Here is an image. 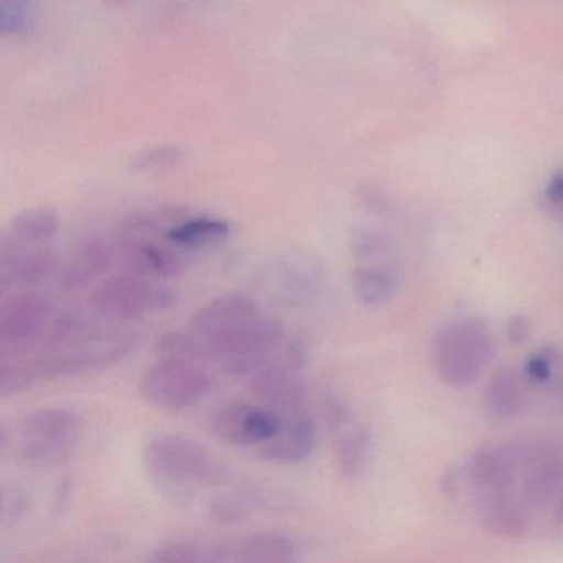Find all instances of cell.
<instances>
[{
	"label": "cell",
	"instance_id": "4dcf8cb0",
	"mask_svg": "<svg viewBox=\"0 0 563 563\" xmlns=\"http://www.w3.org/2000/svg\"><path fill=\"white\" fill-rule=\"evenodd\" d=\"M555 361L556 352H553V349L540 351L539 354L532 355L527 361L526 368H523V377L536 385L549 384L550 378H552Z\"/></svg>",
	"mask_w": 563,
	"mask_h": 563
},
{
	"label": "cell",
	"instance_id": "e575fe53",
	"mask_svg": "<svg viewBox=\"0 0 563 563\" xmlns=\"http://www.w3.org/2000/svg\"><path fill=\"white\" fill-rule=\"evenodd\" d=\"M358 202L367 212L374 213V216H384L390 210L387 197L375 187H364L358 194Z\"/></svg>",
	"mask_w": 563,
	"mask_h": 563
},
{
	"label": "cell",
	"instance_id": "484cf974",
	"mask_svg": "<svg viewBox=\"0 0 563 563\" xmlns=\"http://www.w3.org/2000/svg\"><path fill=\"white\" fill-rule=\"evenodd\" d=\"M230 232L232 229L225 220L213 219V217H194V219L183 220V222L170 227L167 230V239L174 245L196 249V246L222 243L223 240L229 239Z\"/></svg>",
	"mask_w": 563,
	"mask_h": 563
},
{
	"label": "cell",
	"instance_id": "f546056e",
	"mask_svg": "<svg viewBox=\"0 0 563 563\" xmlns=\"http://www.w3.org/2000/svg\"><path fill=\"white\" fill-rule=\"evenodd\" d=\"M183 157V151L177 146H157L141 151L131 159L134 170H156L174 166Z\"/></svg>",
	"mask_w": 563,
	"mask_h": 563
},
{
	"label": "cell",
	"instance_id": "cb8c5ba5",
	"mask_svg": "<svg viewBox=\"0 0 563 563\" xmlns=\"http://www.w3.org/2000/svg\"><path fill=\"white\" fill-rule=\"evenodd\" d=\"M559 483V464L549 454L530 457L523 471L520 496L529 507H542L552 499Z\"/></svg>",
	"mask_w": 563,
	"mask_h": 563
},
{
	"label": "cell",
	"instance_id": "ffe728a7",
	"mask_svg": "<svg viewBox=\"0 0 563 563\" xmlns=\"http://www.w3.org/2000/svg\"><path fill=\"white\" fill-rule=\"evenodd\" d=\"M351 286L361 305L378 308L397 292V269L390 263H361L352 269Z\"/></svg>",
	"mask_w": 563,
	"mask_h": 563
},
{
	"label": "cell",
	"instance_id": "44dd1931",
	"mask_svg": "<svg viewBox=\"0 0 563 563\" xmlns=\"http://www.w3.org/2000/svg\"><path fill=\"white\" fill-rule=\"evenodd\" d=\"M519 374L503 368L493 375L486 388V408L497 420H514L527 407V388Z\"/></svg>",
	"mask_w": 563,
	"mask_h": 563
},
{
	"label": "cell",
	"instance_id": "d6986e66",
	"mask_svg": "<svg viewBox=\"0 0 563 563\" xmlns=\"http://www.w3.org/2000/svg\"><path fill=\"white\" fill-rule=\"evenodd\" d=\"M479 516L493 536L517 539L526 533V510L507 493L479 494Z\"/></svg>",
	"mask_w": 563,
	"mask_h": 563
},
{
	"label": "cell",
	"instance_id": "52a82bcc",
	"mask_svg": "<svg viewBox=\"0 0 563 563\" xmlns=\"http://www.w3.org/2000/svg\"><path fill=\"white\" fill-rule=\"evenodd\" d=\"M283 338L285 324L279 319L262 314L197 335L203 357L219 358L220 362L260 357L273 351Z\"/></svg>",
	"mask_w": 563,
	"mask_h": 563
},
{
	"label": "cell",
	"instance_id": "1f68e13d",
	"mask_svg": "<svg viewBox=\"0 0 563 563\" xmlns=\"http://www.w3.org/2000/svg\"><path fill=\"white\" fill-rule=\"evenodd\" d=\"M32 500L29 494L19 487H11L4 489V497H2V520L8 523H15L24 519L31 510Z\"/></svg>",
	"mask_w": 563,
	"mask_h": 563
},
{
	"label": "cell",
	"instance_id": "3957f363",
	"mask_svg": "<svg viewBox=\"0 0 563 563\" xmlns=\"http://www.w3.org/2000/svg\"><path fill=\"white\" fill-rule=\"evenodd\" d=\"M19 456L29 466L54 467L74 454L84 417L70 408L45 407L19 423Z\"/></svg>",
	"mask_w": 563,
	"mask_h": 563
},
{
	"label": "cell",
	"instance_id": "9a60e30c",
	"mask_svg": "<svg viewBox=\"0 0 563 563\" xmlns=\"http://www.w3.org/2000/svg\"><path fill=\"white\" fill-rule=\"evenodd\" d=\"M114 263V250L101 239H90L81 243L68 262L58 272V283L67 291L91 285L110 272Z\"/></svg>",
	"mask_w": 563,
	"mask_h": 563
},
{
	"label": "cell",
	"instance_id": "83f0119b",
	"mask_svg": "<svg viewBox=\"0 0 563 563\" xmlns=\"http://www.w3.org/2000/svg\"><path fill=\"white\" fill-rule=\"evenodd\" d=\"M260 497L249 493L220 494L210 500V519L219 523L243 522L249 519L253 507L258 506Z\"/></svg>",
	"mask_w": 563,
	"mask_h": 563
},
{
	"label": "cell",
	"instance_id": "277c9868",
	"mask_svg": "<svg viewBox=\"0 0 563 563\" xmlns=\"http://www.w3.org/2000/svg\"><path fill=\"white\" fill-rule=\"evenodd\" d=\"M136 344V335L98 331L78 344L47 349V354L25 361V364L37 384L44 378L74 377L113 367L123 362Z\"/></svg>",
	"mask_w": 563,
	"mask_h": 563
},
{
	"label": "cell",
	"instance_id": "ac0fdd59",
	"mask_svg": "<svg viewBox=\"0 0 563 563\" xmlns=\"http://www.w3.org/2000/svg\"><path fill=\"white\" fill-rule=\"evenodd\" d=\"M233 562L286 563L298 559V545L291 537L275 530H260L232 543Z\"/></svg>",
	"mask_w": 563,
	"mask_h": 563
},
{
	"label": "cell",
	"instance_id": "30bf717a",
	"mask_svg": "<svg viewBox=\"0 0 563 563\" xmlns=\"http://www.w3.org/2000/svg\"><path fill=\"white\" fill-rule=\"evenodd\" d=\"M55 308L38 292H18L0 306V342L5 349H22L38 341L54 318Z\"/></svg>",
	"mask_w": 563,
	"mask_h": 563
},
{
	"label": "cell",
	"instance_id": "5bb4252c",
	"mask_svg": "<svg viewBox=\"0 0 563 563\" xmlns=\"http://www.w3.org/2000/svg\"><path fill=\"white\" fill-rule=\"evenodd\" d=\"M516 457L503 450L484 448L476 451L463 467L467 484L479 494L507 493L516 481Z\"/></svg>",
	"mask_w": 563,
	"mask_h": 563
},
{
	"label": "cell",
	"instance_id": "836d02e7",
	"mask_svg": "<svg viewBox=\"0 0 563 563\" xmlns=\"http://www.w3.org/2000/svg\"><path fill=\"white\" fill-rule=\"evenodd\" d=\"M25 9L27 0H2V31L12 34L24 31L29 18Z\"/></svg>",
	"mask_w": 563,
	"mask_h": 563
},
{
	"label": "cell",
	"instance_id": "8fae6325",
	"mask_svg": "<svg viewBox=\"0 0 563 563\" xmlns=\"http://www.w3.org/2000/svg\"><path fill=\"white\" fill-rule=\"evenodd\" d=\"M60 272V258L45 245H25L11 236L0 239V286H35Z\"/></svg>",
	"mask_w": 563,
	"mask_h": 563
},
{
	"label": "cell",
	"instance_id": "ba28073f",
	"mask_svg": "<svg viewBox=\"0 0 563 563\" xmlns=\"http://www.w3.org/2000/svg\"><path fill=\"white\" fill-rule=\"evenodd\" d=\"M301 364L302 351L299 345H286L279 357L272 351L266 361L246 377V387L250 394L273 410L298 407L305 397V384L299 375Z\"/></svg>",
	"mask_w": 563,
	"mask_h": 563
},
{
	"label": "cell",
	"instance_id": "d4e9b609",
	"mask_svg": "<svg viewBox=\"0 0 563 563\" xmlns=\"http://www.w3.org/2000/svg\"><path fill=\"white\" fill-rule=\"evenodd\" d=\"M60 217L52 209H32L12 220L5 235L25 245H47L60 232Z\"/></svg>",
	"mask_w": 563,
	"mask_h": 563
},
{
	"label": "cell",
	"instance_id": "2e32d148",
	"mask_svg": "<svg viewBox=\"0 0 563 563\" xmlns=\"http://www.w3.org/2000/svg\"><path fill=\"white\" fill-rule=\"evenodd\" d=\"M128 272L146 279H169L186 269L183 255L153 242H131L121 252Z\"/></svg>",
	"mask_w": 563,
	"mask_h": 563
},
{
	"label": "cell",
	"instance_id": "7c38bea8",
	"mask_svg": "<svg viewBox=\"0 0 563 563\" xmlns=\"http://www.w3.org/2000/svg\"><path fill=\"white\" fill-rule=\"evenodd\" d=\"M328 421L334 433V456L339 473L345 479H357L364 474L371 456V433L339 401L328 405Z\"/></svg>",
	"mask_w": 563,
	"mask_h": 563
},
{
	"label": "cell",
	"instance_id": "9c48e42d",
	"mask_svg": "<svg viewBox=\"0 0 563 563\" xmlns=\"http://www.w3.org/2000/svg\"><path fill=\"white\" fill-rule=\"evenodd\" d=\"M285 417L269 407L227 404L216 411L212 431L217 440L229 446H252L272 440L282 430Z\"/></svg>",
	"mask_w": 563,
	"mask_h": 563
},
{
	"label": "cell",
	"instance_id": "7402d4cb",
	"mask_svg": "<svg viewBox=\"0 0 563 563\" xmlns=\"http://www.w3.org/2000/svg\"><path fill=\"white\" fill-rule=\"evenodd\" d=\"M278 283L273 288L285 295L289 301L305 302L322 288L321 269L311 263L309 258H285L278 263V268L273 272Z\"/></svg>",
	"mask_w": 563,
	"mask_h": 563
},
{
	"label": "cell",
	"instance_id": "6da1fadb",
	"mask_svg": "<svg viewBox=\"0 0 563 563\" xmlns=\"http://www.w3.org/2000/svg\"><path fill=\"white\" fill-rule=\"evenodd\" d=\"M144 466L156 483L174 489L222 486L230 471L202 444L180 434H159L144 448Z\"/></svg>",
	"mask_w": 563,
	"mask_h": 563
},
{
	"label": "cell",
	"instance_id": "4316f807",
	"mask_svg": "<svg viewBox=\"0 0 563 563\" xmlns=\"http://www.w3.org/2000/svg\"><path fill=\"white\" fill-rule=\"evenodd\" d=\"M351 250L361 263H390L395 245L387 233L371 227H357L351 233Z\"/></svg>",
	"mask_w": 563,
	"mask_h": 563
},
{
	"label": "cell",
	"instance_id": "8d00e7d4",
	"mask_svg": "<svg viewBox=\"0 0 563 563\" xmlns=\"http://www.w3.org/2000/svg\"><path fill=\"white\" fill-rule=\"evenodd\" d=\"M113 2H118V4H120V2H124V0H113Z\"/></svg>",
	"mask_w": 563,
	"mask_h": 563
},
{
	"label": "cell",
	"instance_id": "e0dca14e",
	"mask_svg": "<svg viewBox=\"0 0 563 563\" xmlns=\"http://www.w3.org/2000/svg\"><path fill=\"white\" fill-rule=\"evenodd\" d=\"M260 314V306L252 296L243 292H229L207 302L194 312L190 331L197 335L209 334L217 329L235 324L243 319Z\"/></svg>",
	"mask_w": 563,
	"mask_h": 563
},
{
	"label": "cell",
	"instance_id": "d6a6232c",
	"mask_svg": "<svg viewBox=\"0 0 563 563\" xmlns=\"http://www.w3.org/2000/svg\"><path fill=\"white\" fill-rule=\"evenodd\" d=\"M542 207L552 219L563 222V169L556 170L547 180L542 194Z\"/></svg>",
	"mask_w": 563,
	"mask_h": 563
},
{
	"label": "cell",
	"instance_id": "d590c367",
	"mask_svg": "<svg viewBox=\"0 0 563 563\" xmlns=\"http://www.w3.org/2000/svg\"><path fill=\"white\" fill-rule=\"evenodd\" d=\"M507 338L512 344L519 345L529 341L530 321L526 316H514L507 324Z\"/></svg>",
	"mask_w": 563,
	"mask_h": 563
},
{
	"label": "cell",
	"instance_id": "4fadbf2b",
	"mask_svg": "<svg viewBox=\"0 0 563 563\" xmlns=\"http://www.w3.org/2000/svg\"><path fill=\"white\" fill-rule=\"evenodd\" d=\"M316 438L314 421L308 415L292 413L272 440L260 444L258 456L269 463H302L314 453Z\"/></svg>",
	"mask_w": 563,
	"mask_h": 563
},
{
	"label": "cell",
	"instance_id": "8992f818",
	"mask_svg": "<svg viewBox=\"0 0 563 563\" xmlns=\"http://www.w3.org/2000/svg\"><path fill=\"white\" fill-rule=\"evenodd\" d=\"M210 387L209 374L196 361L179 357H161L140 382L141 395L166 410H184L200 404Z\"/></svg>",
	"mask_w": 563,
	"mask_h": 563
},
{
	"label": "cell",
	"instance_id": "5b68a950",
	"mask_svg": "<svg viewBox=\"0 0 563 563\" xmlns=\"http://www.w3.org/2000/svg\"><path fill=\"white\" fill-rule=\"evenodd\" d=\"M91 309L111 321H133L147 312H163L176 305V292L151 285L134 273L101 279L88 296Z\"/></svg>",
	"mask_w": 563,
	"mask_h": 563
},
{
	"label": "cell",
	"instance_id": "7a4b0ae2",
	"mask_svg": "<svg viewBox=\"0 0 563 563\" xmlns=\"http://www.w3.org/2000/svg\"><path fill=\"white\" fill-rule=\"evenodd\" d=\"M494 354L489 328L477 318L448 322L434 335L433 364L438 377L450 387L473 384Z\"/></svg>",
	"mask_w": 563,
	"mask_h": 563
},
{
	"label": "cell",
	"instance_id": "f1b7e54d",
	"mask_svg": "<svg viewBox=\"0 0 563 563\" xmlns=\"http://www.w3.org/2000/svg\"><path fill=\"white\" fill-rule=\"evenodd\" d=\"M156 351L159 352L161 357L190 358V361L203 358L199 339L192 331L167 332L161 335L156 342Z\"/></svg>",
	"mask_w": 563,
	"mask_h": 563
},
{
	"label": "cell",
	"instance_id": "603a6c76",
	"mask_svg": "<svg viewBox=\"0 0 563 563\" xmlns=\"http://www.w3.org/2000/svg\"><path fill=\"white\" fill-rule=\"evenodd\" d=\"M151 560L156 563L233 562V549L232 543L173 540L154 550Z\"/></svg>",
	"mask_w": 563,
	"mask_h": 563
}]
</instances>
